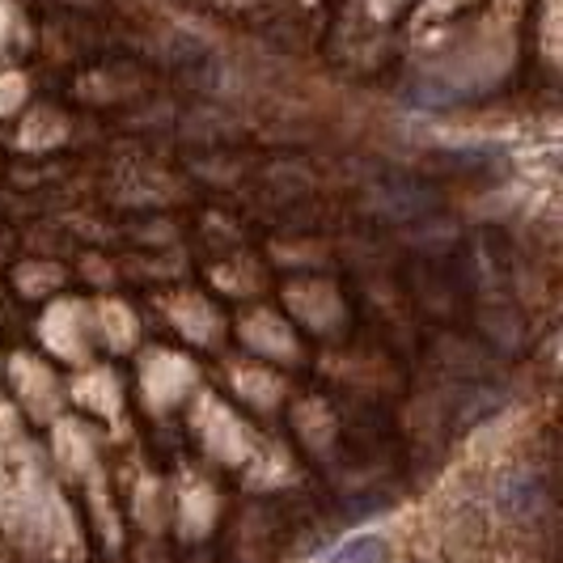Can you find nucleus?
Returning <instances> with one entry per match:
<instances>
[{"label":"nucleus","instance_id":"f257e3e1","mask_svg":"<svg viewBox=\"0 0 563 563\" xmlns=\"http://www.w3.org/2000/svg\"><path fill=\"white\" fill-rule=\"evenodd\" d=\"M386 560V538L377 534H361V538H347L339 551H331L322 563H382Z\"/></svg>","mask_w":563,"mask_h":563},{"label":"nucleus","instance_id":"f03ea898","mask_svg":"<svg viewBox=\"0 0 563 563\" xmlns=\"http://www.w3.org/2000/svg\"><path fill=\"white\" fill-rule=\"evenodd\" d=\"M538 479L534 475H512V479H505V487H500V500H505V508H512V512H534L538 505Z\"/></svg>","mask_w":563,"mask_h":563}]
</instances>
